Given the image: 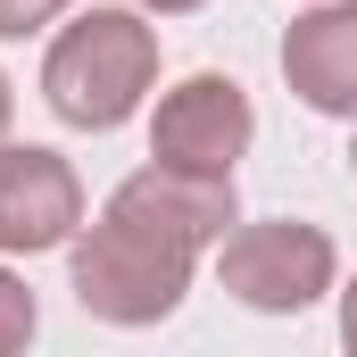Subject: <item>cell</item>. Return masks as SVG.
<instances>
[{
  "mask_svg": "<svg viewBox=\"0 0 357 357\" xmlns=\"http://www.w3.org/2000/svg\"><path fill=\"white\" fill-rule=\"evenodd\" d=\"M108 208H125V216H142V225H158V233H183V241H199V250H216V241L241 225L233 175H199V167H167V158L133 167V175L108 191Z\"/></svg>",
  "mask_w": 357,
  "mask_h": 357,
  "instance_id": "obj_7",
  "label": "cell"
},
{
  "mask_svg": "<svg viewBox=\"0 0 357 357\" xmlns=\"http://www.w3.org/2000/svg\"><path fill=\"white\" fill-rule=\"evenodd\" d=\"M67 274H75V307L84 316L142 333V324H167L183 307V291L199 274V241L158 233V225H142L125 208H100V225H84L67 241Z\"/></svg>",
  "mask_w": 357,
  "mask_h": 357,
  "instance_id": "obj_2",
  "label": "cell"
},
{
  "mask_svg": "<svg viewBox=\"0 0 357 357\" xmlns=\"http://www.w3.org/2000/svg\"><path fill=\"white\" fill-rule=\"evenodd\" d=\"M33 324H42V307H33L25 274H8V266H0V357H8V349H25V341H33Z\"/></svg>",
  "mask_w": 357,
  "mask_h": 357,
  "instance_id": "obj_8",
  "label": "cell"
},
{
  "mask_svg": "<svg viewBox=\"0 0 357 357\" xmlns=\"http://www.w3.org/2000/svg\"><path fill=\"white\" fill-rule=\"evenodd\" d=\"M282 84L316 116H357V0H307V17H291Z\"/></svg>",
  "mask_w": 357,
  "mask_h": 357,
  "instance_id": "obj_6",
  "label": "cell"
},
{
  "mask_svg": "<svg viewBox=\"0 0 357 357\" xmlns=\"http://www.w3.org/2000/svg\"><path fill=\"white\" fill-rule=\"evenodd\" d=\"M84 233V183L42 142H0V258H42Z\"/></svg>",
  "mask_w": 357,
  "mask_h": 357,
  "instance_id": "obj_5",
  "label": "cell"
},
{
  "mask_svg": "<svg viewBox=\"0 0 357 357\" xmlns=\"http://www.w3.org/2000/svg\"><path fill=\"white\" fill-rule=\"evenodd\" d=\"M133 8H150V17H191V8H208V0H133Z\"/></svg>",
  "mask_w": 357,
  "mask_h": 357,
  "instance_id": "obj_11",
  "label": "cell"
},
{
  "mask_svg": "<svg viewBox=\"0 0 357 357\" xmlns=\"http://www.w3.org/2000/svg\"><path fill=\"white\" fill-rule=\"evenodd\" d=\"M75 0H0V42H25V33H42V25H59Z\"/></svg>",
  "mask_w": 357,
  "mask_h": 357,
  "instance_id": "obj_9",
  "label": "cell"
},
{
  "mask_svg": "<svg viewBox=\"0 0 357 357\" xmlns=\"http://www.w3.org/2000/svg\"><path fill=\"white\" fill-rule=\"evenodd\" d=\"M8 116H17V91H8V75H0V142H8Z\"/></svg>",
  "mask_w": 357,
  "mask_h": 357,
  "instance_id": "obj_12",
  "label": "cell"
},
{
  "mask_svg": "<svg viewBox=\"0 0 357 357\" xmlns=\"http://www.w3.org/2000/svg\"><path fill=\"white\" fill-rule=\"evenodd\" d=\"M216 282L258 316H299L324 291H341V250H333L324 225H299V216L233 225L216 241Z\"/></svg>",
  "mask_w": 357,
  "mask_h": 357,
  "instance_id": "obj_3",
  "label": "cell"
},
{
  "mask_svg": "<svg viewBox=\"0 0 357 357\" xmlns=\"http://www.w3.org/2000/svg\"><path fill=\"white\" fill-rule=\"evenodd\" d=\"M250 142H258V108H250V91L233 84V75H216V67L183 75L150 108V158H167V167L233 175L250 158Z\"/></svg>",
  "mask_w": 357,
  "mask_h": 357,
  "instance_id": "obj_4",
  "label": "cell"
},
{
  "mask_svg": "<svg viewBox=\"0 0 357 357\" xmlns=\"http://www.w3.org/2000/svg\"><path fill=\"white\" fill-rule=\"evenodd\" d=\"M341 341L357 349V282H341Z\"/></svg>",
  "mask_w": 357,
  "mask_h": 357,
  "instance_id": "obj_10",
  "label": "cell"
},
{
  "mask_svg": "<svg viewBox=\"0 0 357 357\" xmlns=\"http://www.w3.org/2000/svg\"><path fill=\"white\" fill-rule=\"evenodd\" d=\"M158 91V25L150 8H84L42 50V100L75 133H116Z\"/></svg>",
  "mask_w": 357,
  "mask_h": 357,
  "instance_id": "obj_1",
  "label": "cell"
},
{
  "mask_svg": "<svg viewBox=\"0 0 357 357\" xmlns=\"http://www.w3.org/2000/svg\"><path fill=\"white\" fill-rule=\"evenodd\" d=\"M349 125H357V116H349ZM349 175H357V133H349Z\"/></svg>",
  "mask_w": 357,
  "mask_h": 357,
  "instance_id": "obj_13",
  "label": "cell"
}]
</instances>
